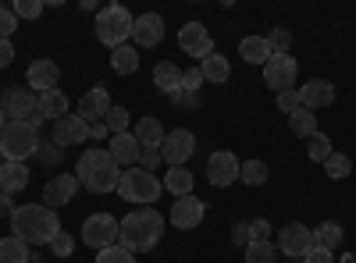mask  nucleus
<instances>
[{"mask_svg": "<svg viewBox=\"0 0 356 263\" xmlns=\"http://www.w3.org/2000/svg\"><path fill=\"white\" fill-rule=\"evenodd\" d=\"M164 239V214L157 207H139L129 217H122L118 228V246H125L129 253H150Z\"/></svg>", "mask_w": 356, "mask_h": 263, "instance_id": "nucleus-1", "label": "nucleus"}, {"mask_svg": "<svg viewBox=\"0 0 356 263\" xmlns=\"http://www.w3.org/2000/svg\"><path fill=\"white\" fill-rule=\"evenodd\" d=\"M61 231V221L50 207H36V203H25V207H15L11 214V235L22 239L29 249L33 246H50Z\"/></svg>", "mask_w": 356, "mask_h": 263, "instance_id": "nucleus-2", "label": "nucleus"}, {"mask_svg": "<svg viewBox=\"0 0 356 263\" xmlns=\"http://www.w3.org/2000/svg\"><path fill=\"white\" fill-rule=\"evenodd\" d=\"M75 178L79 185H86L89 192H114L118 189V178H122V167L114 164V157L107 150H86L75 164Z\"/></svg>", "mask_w": 356, "mask_h": 263, "instance_id": "nucleus-3", "label": "nucleus"}, {"mask_svg": "<svg viewBox=\"0 0 356 263\" xmlns=\"http://www.w3.org/2000/svg\"><path fill=\"white\" fill-rule=\"evenodd\" d=\"M114 192L125 203H136V207H154V203L161 199V192H164V182L157 178V174L143 171V167H129V171H122Z\"/></svg>", "mask_w": 356, "mask_h": 263, "instance_id": "nucleus-4", "label": "nucleus"}, {"mask_svg": "<svg viewBox=\"0 0 356 263\" xmlns=\"http://www.w3.org/2000/svg\"><path fill=\"white\" fill-rule=\"evenodd\" d=\"M33 153H40V128L29 121H8V128L0 132V157L25 164Z\"/></svg>", "mask_w": 356, "mask_h": 263, "instance_id": "nucleus-5", "label": "nucleus"}, {"mask_svg": "<svg viewBox=\"0 0 356 263\" xmlns=\"http://www.w3.org/2000/svg\"><path fill=\"white\" fill-rule=\"evenodd\" d=\"M132 15H129V8H122V4H107V8H100L97 11V40L104 43V46H111V50H118V46H125V40H132Z\"/></svg>", "mask_w": 356, "mask_h": 263, "instance_id": "nucleus-6", "label": "nucleus"}, {"mask_svg": "<svg viewBox=\"0 0 356 263\" xmlns=\"http://www.w3.org/2000/svg\"><path fill=\"white\" fill-rule=\"evenodd\" d=\"M118 228H122V221L118 217H111V214H93V217H86V224H82V242L89 246V249H111V246H118Z\"/></svg>", "mask_w": 356, "mask_h": 263, "instance_id": "nucleus-7", "label": "nucleus"}, {"mask_svg": "<svg viewBox=\"0 0 356 263\" xmlns=\"http://www.w3.org/2000/svg\"><path fill=\"white\" fill-rule=\"evenodd\" d=\"M36 103H40V96L29 85H8L0 93V110H4L8 121H29L36 114Z\"/></svg>", "mask_w": 356, "mask_h": 263, "instance_id": "nucleus-8", "label": "nucleus"}, {"mask_svg": "<svg viewBox=\"0 0 356 263\" xmlns=\"http://www.w3.org/2000/svg\"><path fill=\"white\" fill-rule=\"evenodd\" d=\"M178 50L186 57H196V61H207V57L214 53V36L207 33L203 22H186L178 28Z\"/></svg>", "mask_w": 356, "mask_h": 263, "instance_id": "nucleus-9", "label": "nucleus"}, {"mask_svg": "<svg viewBox=\"0 0 356 263\" xmlns=\"http://www.w3.org/2000/svg\"><path fill=\"white\" fill-rule=\"evenodd\" d=\"M196 153V135L189 132V128H175V132H168L164 135V142H161V160L168 164V167H186V160Z\"/></svg>", "mask_w": 356, "mask_h": 263, "instance_id": "nucleus-10", "label": "nucleus"}, {"mask_svg": "<svg viewBox=\"0 0 356 263\" xmlns=\"http://www.w3.org/2000/svg\"><path fill=\"white\" fill-rule=\"evenodd\" d=\"M314 249V228L300 224V221H289L282 231H278V253L282 256H307Z\"/></svg>", "mask_w": 356, "mask_h": 263, "instance_id": "nucleus-11", "label": "nucleus"}, {"mask_svg": "<svg viewBox=\"0 0 356 263\" xmlns=\"http://www.w3.org/2000/svg\"><path fill=\"white\" fill-rule=\"evenodd\" d=\"M239 157H235L232 150H218L211 153V160H207V182L218 185V189H228L235 178H239Z\"/></svg>", "mask_w": 356, "mask_h": 263, "instance_id": "nucleus-12", "label": "nucleus"}, {"mask_svg": "<svg viewBox=\"0 0 356 263\" xmlns=\"http://www.w3.org/2000/svg\"><path fill=\"white\" fill-rule=\"evenodd\" d=\"M296 75H300V68H296V61L289 53H275L271 61L264 65V82L271 85L275 93H285L296 85Z\"/></svg>", "mask_w": 356, "mask_h": 263, "instance_id": "nucleus-13", "label": "nucleus"}, {"mask_svg": "<svg viewBox=\"0 0 356 263\" xmlns=\"http://www.w3.org/2000/svg\"><path fill=\"white\" fill-rule=\"evenodd\" d=\"M75 192H79V178L75 174H54V178L43 185V207H50V210H57V207H68V203L75 199Z\"/></svg>", "mask_w": 356, "mask_h": 263, "instance_id": "nucleus-14", "label": "nucleus"}, {"mask_svg": "<svg viewBox=\"0 0 356 263\" xmlns=\"http://www.w3.org/2000/svg\"><path fill=\"white\" fill-rule=\"evenodd\" d=\"M203 214H207L203 199H196V196H182V199H175V207H171L168 221H171L178 231H193V228H200Z\"/></svg>", "mask_w": 356, "mask_h": 263, "instance_id": "nucleus-15", "label": "nucleus"}, {"mask_svg": "<svg viewBox=\"0 0 356 263\" xmlns=\"http://www.w3.org/2000/svg\"><path fill=\"white\" fill-rule=\"evenodd\" d=\"M89 139V125L79 118V114H65L61 121H54V146H61V150H68V146L75 142H86Z\"/></svg>", "mask_w": 356, "mask_h": 263, "instance_id": "nucleus-16", "label": "nucleus"}, {"mask_svg": "<svg viewBox=\"0 0 356 263\" xmlns=\"http://www.w3.org/2000/svg\"><path fill=\"white\" fill-rule=\"evenodd\" d=\"M25 78H29V90H33V93L40 96V93H50V90H57V78H61V68H57L54 61H47V57H40V61H33V65H29Z\"/></svg>", "mask_w": 356, "mask_h": 263, "instance_id": "nucleus-17", "label": "nucleus"}, {"mask_svg": "<svg viewBox=\"0 0 356 263\" xmlns=\"http://www.w3.org/2000/svg\"><path fill=\"white\" fill-rule=\"evenodd\" d=\"M111 107H114V103H111L107 90H104V85H97V90L82 93V100H79V118H82L86 125H97V121L107 118V110H111Z\"/></svg>", "mask_w": 356, "mask_h": 263, "instance_id": "nucleus-18", "label": "nucleus"}, {"mask_svg": "<svg viewBox=\"0 0 356 263\" xmlns=\"http://www.w3.org/2000/svg\"><path fill=\"white\" fill-rule=\"evenodd\" d=\"M132 40L136 46H157L164 40V18L157 11H146L132 22Z\"/></svg>", "mask_w": 356, "mask_h": 263, "instance_id": "nucleus-19", "label": "nucleus"}, {"mask_svg": "<svg viewBox=\"0 0 356 263\" xmlns=\"http://www.w3.org/2000/svg\"><path fill=\"white\" fill-rule=\"evenodd\" d=\"M335 100V85L328 82V78H310L307 85H300V107H307V110H321V107H328Z\"/></svg>", "mask_w": 356, "mask_h": 263, "instance_id": "nucleus-20", "label": "nucleus"}, {"mask_svg": "<svg viewBox=\"0 0 356 263\" xmlns=\"http://www.w3.org/2000/svg\"><path fill=\"white\" fill-rule=\"evenodd\" d=\"M25 185H29V167L22 160H4L0 164V192L15 196V192H25Z\"/></svg>", "mask_w": 356, "mask_h": 263, "instance_id": "nucleus-21", "label": "nucleus"}, {"mask_svg": "<svg viewBox=\"0 0 356 263\" xmlns=\"http://www.w3.org/2000/svg\"><path fill=\"white\" fill-rule=\"evenodd\" d=\"M107 153L114 157V164H118V167H129V164H136V160H139V142H136V135H132V132L111 135Z\"/></svg>", "mask_w": 356, "mask_h": 263, "instance_id": "nucleus-22", "label": "nucleus"}, {"mask_svg": "<svg viewBox=\"0 0 356 263\" xmlns=\"http://www.w3.org/2000/svg\"><path fill=\"white\" fill-rule=\"evenodd\" d=\"M182 75H186V68H178L175 61H161L154 68V85H157L164 96H171V93L182 90Z\"/></svg>", "mask_w": 356, "mask_h": 263, "instance_id": "nucleus-23", "label": "nucleus"}, {"mask_svg": "<svg viewBox=\"0 0 356 263\" xmlns=\"http://www.w3.org/2000/svg\"><path fill=\"white\" fill-rule=\"evenodd\" d=\"M36 114L43 121H61L68 114V96L61 90H50V93H40V103H36Z\"/></svg>", "mask_w": 356, "mask_h": 263, "instance_id": "nucleus-24", "label": "nucleus"}, {"mask_svg": "<svg viewBox=\"0 0 356 263\" xmlns=\"http://www.w3.org/2000/svg\"><path fill=\"white\" fill-rule=\"evenodd\" d=\"M136 142H139V150H161V142H164V128H161V121L157 118H139L136 121Z\"/></svg>", "mask_w": 356, "mask_h": 263, "instance_id": "nucleus-25", "label": "nucleus"}, {"mask_svg": "<svg viewBox=\"0 0 356 263\" xmlns=\"http://www.w3.org/2000/svg\"><path fill=\"white\" fill-rule=\"evenodd\" d=\"M239 57H243L246 65H267L275 53H271V46H267L264 36H246V40L239 43Z\"/></svg>", "mask_w": 356, "mask_h": 263, "instance_id": "nucleus-26", "label": "nucleus"}, {"mask_svg": "<svg viewBox=\"0 0 356 263\" xmlns=\"http://www.w3.org/2000/svg\"><path fill=\"white\" fill-rule=\"evenodd\" d=\"M200 71H203V82H214V85H221V82H228V75H232V65H228V57L225 53H211L207 61H200Z\"/></svg>", "mask_w": 356, "mask_h": 263, "instance_id": "nucleus-27", "label": "nucleus"}, {"mask_svg": "<svg viewBox=\"0 0 356 263\" xmlns=\"http://www.w3.org/2000/svg\"><path fill=\"white\" fill-rule=\"evenodd\" d=\"M193 185H196V178H193V171H186V167H171V171L164 174V189H168L175 199L193 196Z\"/></svg>", "mask_w": 356, "mask_h": 263, "instance_id": "nucleus-28", "label": "nucleus"}, {"mask_svg": "<svg viewBox=\"0 0 356 263\" xmlns=\"http://www.w3.org/2000/svg\"><path fill=\"white\" fill-rule=\"evenodd\" d=\"M314 246L335 253V249L342 246V224H339V221H321V224L314 228Z\"/></svg>", "mask_w": 356, "mask_h": 263, "instance_id": "nucleus-29", "label": "nucleus"}, {"mask_svg": "<svg viewBox=\"0 0 356 263\" xmlns=\"http://www.w3.org/2000/svg\"><path fill=\"white\" fill-rule=\"evenodd\" d=\"M111 68L118 71V75H136L139 71V50L136 46H118V50H111Z\"/></svg>", "mask_w": 356, "mask_h": 263, "instance_id": "nucleus-30", "label": "nucleus"}, {"mask_svg": "<svg viewBox=\"0 0 356 263\" xmlns=\"http://www.w3.org/2000/svg\"><path fill=\"white\" fill-rule=\"evenodd\" d=\"M289 128H292V135L310 139V135L317 132V114H314V110H307V107H296V110L289 114Z\"/></svg>", "mask_w": 356, "mask_h": 263, "instance_id": "nucleus-31", "label": "nucleus"}, {"mask_svg": "<svg viewBox=\"0 0 356 263\" xmlns=\"http://www.w3.org/2000/svg\"><path fill=\"white\" fill-rule=\"evenodd\" d=\"M29 260H33V249L22 239H15V235L0 239V263H29Z\"/></svg>", "mask_w": 356, "mask_h": 263, "instance_id": "nucleus-32", "label": "nucleus"}, {"mask_svg": "<svg viewBox=\"0 0 356 263\" xmlns=\"http://www.w3.org/2000/svg\"><path fill=\"white\" fill-rule=\"evenodd\" d=\"M307 153H310V160L314 164H324V160H328L335 150H332V139L328 135H324V132H314L310 135V142H307Z\"/></svg>", "mask_w": 356, "mask_h": 263, "instance_id": "nucleus-33", "label": "nucleus"}, {"mask_svg": "<svg viewBox=\"0 0 356 263\" xmlns=\"http://www.w3.org/2000/svg\"><path fill=\"white\" fill-rule=\"evenodd\" d=\"M239 182H246V185H264V182H267V164H264V160H243V164H239Z\"/></svg>", "mask_w": 356, "mask_h": 263, "instance_id": "nucleus-34", "label": "nucleus"}, {"mask_svg": "<svg viewBox=\"0 0 356 263\" xmlns=\"http://www.w3.org/2000/svg\"><path fill=\"white\" fill-rule=\"evenodd\" d=\"M278 260V246L271 242H250L246 246V263H275Z\"/></svg>", "mask_w": 356, "mask_h": 263, "instance_id": "nucleus-35", "label": "nucleus"}, {"mask_svg": "<svg viewBox=\"0 0 356 263\" xmlns=\"http://www.w3.org/2000/svg\"><path fill=\"white\" fill-rule=\"evenodd\" d=\"M104 125H107L111 135L129 132V110H125V107H111V110H107V118H104Z\"/></svg>", "mask_w": 356, "mask_h": 263, "instance_id": "nucleus-36", "label": "nucleus"}, {"mask_svg": "<svg viewBox=\"0 0 356 263\" xmlns=\"http://www.w3.org/2000/svg\"><path fill=\"white\" fill-rule=\"evenodd\" d=\"M324 171H328V178H349L353 160H349L346 153H332L328 160H324Z\"/></svg>", "mask_w": 356, "mask_h": 263, "instance_id": "nucleus-37", "label": "nucleus"}, {"mask_svg": "<svg viewBox=\"0 0 356 263\" xmlns=\"http://www.w3.org/2000/svg\"><path fill=\"white\" fill-rule=\"evenodd\" d=\"M97 263H136V253H129L125 246H111L97 253Z\"/></svg>", "mask_w": 356, "mask_h": 263, "instance_id": "nucleus-38", "label": "nucleus"}, {"mask_svg": "<svg viewBox=\"0 0 356 263\" xmlns=\"http://www.w3.org/2000/svg\"><path fill=\"white\" fill-rule=\"evenodd\" d=\"M264 40H267V46H271V53H289V46H292V33H289V28H271Z\"/></svg>", "mask_w": 356, "mask_h": 263, "instance_id": "nucleus-39", "label": "nucleus"}, {"mask_svg": "<svg viewBox=\"0 0 356 263\" xmlns=\"http://www.w3.org/2000/svg\"><path fill=\"white\" fill-rule=\"evenodd\" d=\"M43 0H15L11 4V11H15V18H40L43 15Z\"/></svg>", "mask_w": 356, "mask_h": 263, "instance_id": "nucleus-40", "label": "nucleus"}, {"mask_svg": "<svg viewBox=\"0 0 356 263\" xmlns=\"http://www.w3.org/2000/svg\"><path fill=\"white\" fill-rule=\"evenodd\" d=\"M50 249H54V256H61V260H65V256H72V249H75V239H72L68 231L61 228V231H57V239L50 242Z\"/></svg>", "mask_w": 356, "mask_h": 263, "instance_id": "nucleus-41", "label": "nucleus"}, {"mask_svg": "<svg viewBox=\"0 0 356 263\" xmlns=\"http://www.w3.org/2000/svg\"><path fill=\"white\" fill-rule=\"evenodd\" d=\"M15 28H18V18L11 8H0V40H11L15 36Z\"/></svg>", "mask_w": 356, "mask_h": 263, "instance_id": "nucleus-42", "label": "nucleus"}, {"mask_svg": "<svg viewBox=\"0 0 356 263\" xmlns=\"http://www.w3.org/2000/svg\"><path fill=\"white\" fill-rule=\"evenodd\" d=\"M250 239H253V242H271V224H267L264 217L250 221Z\"/></svg>", "mask_w": 356, "mask_h": 263, "instance_id": "nucleus-43", "label": "nucleus"}, {"mask_svg": "<svg viewBox=\"0 0 356 263\" xmlns=\"http://www.w3.org/2000/svg\"><path fill=\"white\" fill-rule=\"evenodd\" d=\"M232 242L243 246V249L253 242V239H250V221H235V224H232Z\"/></svg>", "mask_w": 356, "mask_h": 263, "instance_id": "nucleus-44", "label": "nucleus"}, {"mask_svg": "<svg viewBox=\"0 0 356 263\" xmlns=\"http://www.w3.org/2000/svg\"><path fill=\"white\" fill-rule=\"evenodd\" d=\"M161 164H164V160H161V150H139V167H143V171L154 174Z\"/></svg>", "mask_w": 356, "mask_h": 263, "instance_id": "nucleus-45", "label": "nucleus"}, {"mask_svg": "<svg viewBox=\"0 0 356 263\" xmlns=\"http://www.w3.org/2000/svg\"><path fill=\"white\" fill-rule=\"evenodd\" d=\"M200 85H203V71H200V65H196V68H189V71L182 75V90H186V93H200Z\"/></svg>", "mask_w": 356, "mask_h": 263, "instance_id": "nucleus-46", "label": "nucleus"}, {"mask_svg": "<svg viewBox=\"0 0 356 263\" xmlns=\"http://www.w3.org/2000/svg\"><path fill=\"white\" fill-rule=\"evenodd\" d=\"M296 107H300V90H285V93H278V110H282V114H292Z\"/></svg>", "mask_w": 356, "mask_h": 263, "instance_id": "nucleus-47", "label": "nucleus"}, {"mask_svg": "<svg viewBox=\"0 0 356 263\" xmlns=\"http://www.w3.org/2000/svg\"><path fill=\"white\" fill-rule=\"evenodd\" d=\"M171 103H175V107H200V96H196V93H186V90H178V93H171Z\"/></svg>", "mask_w": 356, "mask_h": 263, "instance_id": "nucleus-48", "label": "nucleus"}, {"mask_svg": "<svg viewBox=\"0 0 356 263\" xmlns=\"http://www.w3.org/2000/svg\"><path fill=\"white\" fill-rule=\"evenodd\" d=\"M303 263H335V253H328V249H310L307 256H303Z\"/></svg>", "mask_w": 356, "mask_h": 263, "instance_id": "nucleus-49", "label": "nucleus"}, {"mask_svg": "<svg viewBox=\"0 0 356 263\" xmlns=\"http://www.w3.org/2000/svg\"><path fill=\"white\" fill-rule=\"evenodd\" d=\"M15 61V46H11V40H0V68H8Z\"/></svg>", "mask_w": 356, "mask_h": 263, "instance_id": "nucleus-50", "label": "nucleus"}, {"mask_svg": "<svg viewBox=\"0 0 356 263\" xmlns=\"http://www.w3.org/2000/svg\"><path fill=\"white\" fill-rule=\"evenodd\" d=\"M89 135H93V139H104V135H107V125H104V121H97V125H89Z\"/></svg>", "mask_w": 356, "mask_h": 263, "instance_id": "nucleus-51", "label": "nucleus"}, {"mask_svg": "<svg viewBox=\"0 0 356 263\" xmlns=\"http://www.w3.org/2000/svg\"><path fill=\"white\" fill-rule=\"evenodd\" d=\"M8 214H15V210H11V199L0 196V217H8Z\"/></svg>", "mask_w": 356, "mask_h": 263, "instance_id": "nucleus-52", "label": "nucleus"}, {"mask_svg": "<svg viewBox=\"0 0 356 263\" xmlns=\"http://www.w3.org/2000/svg\"><path fill=\"white\" fill-rule=\"evenodd\" d=\"M8 128V118H4V110H0V132H4Z\"/></svg>", "mask_w": 356, "mask_h": 263, "instance_id": "nucleus-53", "label": "nucleus"}, {"mask_svg": "<svg viewBox=\"0 0 356 263\" xmlns=\"http://www.w3.org/2000/svg\"><path fill=\"white\" fill-rule=\"evenodd\" d=\"M0 164H4V157H0Z\"/></svg>", "mask_w": 356, "mask_h": 263, "instance_id": "nucleus-54", "label": "nucleus"}, {"mask_svg": "<svg viewBox=\"0 0 356 263\" xmlns=\"http://www.w3.org/2000/svg\"><path fill=\"white\" fill-rule=\"evenodd\" d=\"M0 196H4V192H0Z\"/></svg>", "mask_w": 356, "mask_h": 263, "instance_id": "nucleus-55", "label": "nucleus"}]
</instances>
